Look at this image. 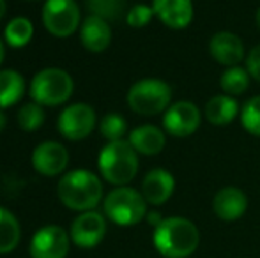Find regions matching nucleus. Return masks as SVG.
I'll return each mask as SVG.
<instances>
[{
	"label": "nucleus",
	"instance_id": "f3484780",
	"mask_svg": "<svg viewBox=\"0 0 260 258\" xmlns=\"http://www.w3.org/2000/svg\"><path fill=\"white\" fill-rule=\"evenodd\" d=\"M80 39H82V45L85 46L89 52H94V53L105 52L110 46V41H112V30H110L108 21H105L103 18H98L90 14V16L85 18V21H83Z\"/></svg>",
	"mask_w": 260,
	"mask_h": 258
},
{
	"label": "nucleus",
	"instance_id": "2f4dec72",
	"mask_svg": "<svg viewBox=\"0 0 260 258\" xmlns=\"http://www.w3.org/2000/svg\"><path fill=\"white\" fill-rule=\"evenodd\" d=\"M6 9H7L6 0H0V18H4V14H6Z\"/></svg>",
	"mask_w": 260,
	"mask_h": 258
},
{
	"label": "nucleus",
	"instance_id": "dca6fc26",
	"mask_svg": "<svg viewBox=\"0 0 260 258\" xmlns=\"http://www.w3.org/2000/svg\"><path fill=\"white\" fill-rule=\"evenodd\" d=\"M175 190V179L170 172L163 168H154L145 175L142 182V195L145 202L152 205H161L168 202Z\"/></svg>",
	"mask_w": 260,
	"mask_h": 258
},
{
	"label": "nucleus",
	"instance_id": "72a5a7b5",
	"mask_svg": "<svg viewBox=\"0 0 260 258\" xmlns=\"http://www.w3.org/2000/svg\"><path fill=\"white\" fill-rule=\"evenodd\" d=\"M257 27H258V30H260V9L257 11Z\"/></svg>",
	"mask_w": 260,
	"mask_h": 258
},
{
	"label": "nucleus",
	"instance_id": "2eb2a0df",
	"mask_svg": "<svg viewBox=\"0 0 260 258\" xmlns=\"http://www.w3.org/2000/svg\"><path fill=\"white\" fill-rule=\"evenodd\" d=\"M248 209V198L239 188H223L214 195L212 210L223 221H237Z\"/></svg>",
	"mask_w": 260,
	"mask_h": 258
},
{
	"label": "nucleus",
	"instance_id": "4468645a",
	"mask_svg": "<svg viewBox=\"0 0 260 258\" xmlns=\"http://www.w3.org/2000/svg\"><path fill=\"white\" fill-rule=\"evenodd\" d=\"M209 52L216 62L234 67L244 59V45L232 32H218L211 38Z\"/></svg>",
	"mask_w": 260,
	"mask_h": 258
},
{
	"label": "nucleus",
	"instance_id": "7ed1b4c3",
	"mask_svg": "<svg viewBox=\"0 0 260 258\" xmlns=\"http://www.w3.org/2000/svg\"><path fill=\"white\" fill-rule=\"evenodd\" d=\"M100 172L105 180L115 186L131 182L138 172V156L129 141H108L100 154Z\"/></svg>",
	"mask_w": 260,
	"mask_h": 258
},
{
	"label": "nucleus",
	"instance_id": "f8f14e48",
	"mask_svg": "<svg viewBox=\"0 0 260 258\" xmlns=\"http://www.w3.org/2000/svg\"><path fill=\"white\" fill-rule=\"evenodd\" d=\"M69 163V154L66 147L58 141H45L38 145L32 154V165L39 173L46 177L58 175L66 170Z\"/></svg>",
	"mask_w": 260,
	"mask_h": 258
},
{
	"label": "nucleus",
	"instance_id": "4be33fe9",
	"mask_svg": "<svg viewBox=\"0 0 260 258\" xmlns=\"http://www.w3.org/2000/svg\"><path fill=\"white\" fill-rule=\"evenodd\" d=\"M6 41L13 48H23L25 45H28L34 35V27L27 18H14L7 23L6 27Z\"/></svg>",
	"mask_w": 260,
	"mask_h": 258
},
{
	"label": "nucleus",
	"instance_id": "1a4fd4ad",
	"mask_svg": "<svg viewBox=\"0 0 260 258\" xmlns=\"http://www.w3.org/2000/svg\"><path fill=\"white\" fill-rule=\"evenodd\" d=\"M69 253L68 232L57 225L43 227L30 241L32 258H66Z\"/></svg>",
	"mask_w": 260,
	"mask_h": 258
},
{
	"label": "nucleus",
	"instance_id": "412c9836",
	"mask_svg": "<svg viewBox=\"0 0 260 258\" xmlns=\"http://www.w3.org/2000/svg\"><path fill=\"white\" fill-rule=\"evenodd\" d=\"M20 237L21 232L18 219L7 209L0 207V255H6V253L16 249Z\"/></svg>",
	"mask_w": 260,
	"mask_h": 258
},
{
	"label": "nucleus",
	"instance_id": "9b49d317",
	"mask_svg": "<svg viewBox=\"0 0 260 258\" xmlns=\"http://www.w3.org/2000/svg\"><path fill=\"white\" fill-rule=\"evenodd\" d=\"M106 234V221L96 210L82 212L71 225V239L80 248H96Z\"/></svg>",
	"mask_w": 260,
	"mask_h": 258
},
{
	"label": "nucleus",
	"instance_id": "a211bd4d",
	"mask_svg": "<svg viewBox=\"0 0 260 258\" xmlns=\"http://www.w3.org/2000/svg\"><path fill=\"white\" fill-rule=\"evenodd\" d=\"M129 143L137 152L144 156H156L165 147V134L156 126L145 124L133 129L129 134Z\"/></svg>",
	"mask_w": 260,
	"mask_h": 258
},
{
	"label": "nucleus",
	"instance_id": "39448f33",
	"mask_svg": "<svg viewBox=\"0 0 260 258\" xmlns=\"http://www.w3.org/2000/svg\"><path fill=\"white\" fill-rule=\"evenodd\" d=\"M172 89L167 82L145 78L137 82L127 92V104L140 115H157L170 108Z\"/></svg>",
	"mask_w": 260,
	"mask_h": 258
},
{
	"label": "nucleus",
	"instance_id": "393cba45",
	"mask_svg": "<svg viewBox=\"0 0 260 258\" xmlns=\"http://www.w3.org/2000/svg\"><path fill=\"white\" fill-rule=\"evenodd\" d=\"M45 122V112H43L41 104L38 103H28L20 108L18 112V124L23 131H36L39 129Z\"/></svg>",
	"mask_w": 260,
	"mask_h": 258
},
{
	"label": "nucleus",
	"instance_id": "b1692460",
	"mask_svg": "<svg viewBox=\"0 0 260 258\" xmlns=\"http://www.w3.org/2000/svg\"><path fill=\"white\" fill-rule=\"evenodd\" d=\"M87 7L92 16L103 18L105 21H113L124 14L126 0H87Z\"/></svg>",
	"mask_w": 260,
	"mask_h": 258
},
{
	"label": "nucleus",
	"instance_id": "6ab92c4d",
	"mask_svg": "<svg viewBox=\"0 0 260 258\" xmlns=\"http://www.w3.org/2000/svg\"><path fill=\"white\" fill-rule=\"evenodd\" d=\"M237 112H239V106L236 99L226 94L211 97L206 104V119L212 126H226L236 119Z\"/></svg>",
	"mask_w": 260,
	"mask_h": 258
},
{
	"label": "nucleus",
	"instance_id": "aec40b11",
	"mask_svg": "<svg viewBox=\"0 0 260 258\" xmlns=\"http://www.w3.org/2000/svg\"><path fill=\"white\" fill-rule=\"evenodd\" d=\"M25 92V80L18 71L4 69L0 71V108L16 104Z\"/></svg>",
	"mask_w": 260,
	"mask_h": 258
},
{
	"label": "nucleus",
	"instance_id": "f704fd0d",
	"mask_svg": "<svg viewBox=\"0 0 260 258\" xmlns=\"http://www.w3.org/2000/svg\"><path fill=\"white\" fill-rule=\"evenodd\" d=\"M30 2H32V0H30Z\"/></svg>",
	"mask_w": 260,
	"mask_h": 258
},
{
	"label": "nucleus",
	"instance_id": "a878e982",
	"mask_svg": "<svg viewBox=\"0 0 260 258\" xmlns=\"http://www.w3.org/2000/svg\"><path fill=\"white\" fill-rule=\"evenodd\" d=\"M241 122L248 133L260 136V96L246 101L243 112H241Z\"/></svg>",
	"mask_w": 260,
	"mask_h": 258
},
{
	"label": "nucleus",
	"instance_id": "c756f323",
	"mask_svg": "<svg viewBox=\"0 0 260 258\" xmlns=\"http://www.w3.org/2000/svg\"><path fill=\"white\" fill-rule=\"evenodd\" d=\"M161 221H163V219H161V216L157 212H151V214H149V223L154 225V228L161 223Z\"/></svg>",
	"mask_w": 260,
	"mask_h": 258
},
{
	"label": "nucleus",
	"instance_id": "ddd939ff",
	"mask_svg": "<svg viewBox=\"0 0 260 258\" xmlns=\"http://www.w3.org/2000/svg\"><path fill=\"white\" fill-rule=\"evenodd\" d=\"M152 9L156 16L174 30L186 28L193 20L191 0H154Z\"/></svg>",
	"mask_w": 260,
	"mask_h": 258
},
{
	"label": "nucleus",
	"instance_id": "473e14b6",
	"mask_svg": "<svg viewBox=\"0 0 260 258\" xmlns=\"http://www.w3.org/2000/svg\"><path fill=\"white\" fill-rule=\"evenodd\" d=\"M4 55H6V50H4V43L0 41V64H2V60H4Z\"/></svg>",
	"mask_w": 260,
	"mask_h": 258
},
{
	"label": "nucleus",
	"instance_id": "6e6552de",
	"mask_svg": "<svg viewBox=\"0 0 260 258\" xmlns=\"http://www.w3.org/2000/svg\"><path fill=\"white\" fill-rule=\"evenodd\" d=\"M96 126V112L85 103L68 106L58 117V131L64 138L78 141L87 138Z\"/></svg>",
	"mask_w": 260,
	"mask_h": 258
},
{
	"label": "nucleus",
	"instance_id": "f257e3e1",
	"mask_svg": "<svg viewBox=\"0 0 260 258\" xmlns=\"http://www.w3.org/2000/svg\"><path fill=\"white\" fill-rule=\"evenodd\" d=\"M156 251L165 258H188L200 244V232L193 221L181 216L167 217L154 228Z\"/></svg>",
	"mask_w": 260,
	"mask_h": 258
},
{
	"label": "nucleus",
	"instance_id": "c85d7f7f",
	"mask_svg": "<svg viewBox=\"0 0 260 258\" xmlns=\"http://www.w3.org/2000/svg\"><path fill=\"white\" fill-rule=\"evenodd\" d=\"M246 71L250 72L251 78L260 82V45L255 46L246 57Z\"/></svg>",
	"mask_w": 260,
	"mask_h": 258
},
{
	"label": "nucleus",
	"instance_id": "423d86ee",
	"mask_svg": "<svg viewBox=\"0 0 260 258\" xmlns=\"http://www.w3.org/2000/svg\"><path fill=\"white\" fill-rule=\"evenodd\" d=\"M73 78L58 67L39 71L30 83V97L41 106H57L71 97Z\"/></svg>",
	"mask_w": 260,
	"mask_h": 258
},
{
	"label": "nucleus",
	"instance_id": "0eeeda50",
	"mask_svg": "<svg viewBox=\"0 0 260 258\" xmlns=\"http://www.w3.org/2000/svg\"><path fill=\"white\" fill-rule=\"evenodd\" d=\"M43 23L55 38H68L80 25V9L75 0H46Z\"/></svg>",
	"mask_w": 260,
	"mask_h": 258
},
{
	"label": "nucleus",
	"instance_id": "20e7f679",
	"mask_svg": "<svg viewBox=\"0 0 260 258\" xmlns=\"http://www.w3.org/2000/svg\"><path fill=\"white\" fill-rule=\"evenodd\" d=\"M105 214L120 227H133L147 216V202L144 195L133 188L120 186L105 198Z\"/></svg>",
	"mask_w": 260,
	"mask_h": 258
},
{
	"label": "nucleus",
	"instance_id": "bb28decb",
	"mask_svg": "<svg viewBox=\"0 0 260 258\" xmlns=\"http://www.w3.org/2000/svg\"><path fill=\"white\" fill-rule=\"evenodd\" d=\"M100 129H101V134H103L108 141L122 140L124 133H126V121L117 114H108V115H105L103 121H101Z\"/></svg>",
	"mask_w": 260,
	"mask_h": 258
},
{
	"label": "nucleus",
	"instance_id": "cd10ccee",
	"mask_svg": "<svg viewBox=\"0 0 260 258\" xmlns=\"http://www.w3.org/2000/svg\"><path fill=\"white\" fill-rule=\"evenodd\" d=\"M152 16H154V9H152V7L144 6V4H138V6H135L133 9L126 14V21L129 27L142 28L152 20Z\"/></svg>",
	"mask_w": 260,
	"mask_h": 258
},
{
	"label": "nucleus",
	"instance_id": "5701e85b",
	"mask_svg": "<svg viewBox=\"0 0 260 258\" xmlns=\"http://www.w3.org/2000/svg\"><path fill=\"white\" fill-rule=\"evenodd\" d=\"M219 85L225 90L226 96H239L250 85V72L244 67H239V65H234V67H229L225 72L221 75V80H219Z\"/></svg>",
	"mask_w": 260,
	"mask_h": 258
},
{
	"label": "nucleus",
	"instance_id": "f03ea898",
	"mask_svg": "<svg viewBox=\"0 0 260 258\" xmlns=\"http://www.w3.org/2000/svg\"><path fill=\"white\" fill-rule=\"evenodd\" d=\"M58 198L73 210H92L103 196V184L89 170H73L58 182Z\"/></svg>",
	"mask_w": 260,
	"mask_h": 258
},
{
	"label": "nucleus",
	"instance_id": "7c9ffc66",
	"mask_svg": "<svg viewBox=\"0 0 260 258\" xmlns=\"http://www.w3.org/2000/svg\"><path fill=\"white\" fill-rule=\"evenodd\" d=\"M6 122H7L6 114H4V112H2V108H0V131H2L4 128H6Z\"/></svg>",
	"mask_w": 260,
	"mask_h": 258
},
{
	"label": "nucleus",
	"instance_id": "9d476101",
	"mask_svg": "<svg viewBox=\"0 0 260 258\" xmlns=\"http://www.w3.org/2000/svg\"><path fill=\"white\" fill-rule=\"evenodd\" d=\"M163 126L172 136H189L200 126V110L193 103H189V101L174 103L165 112Z\"/></svg>",
	"mask_w": 260,
	"mask_h": 258
}]
</instances>
